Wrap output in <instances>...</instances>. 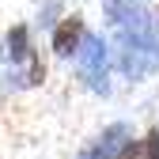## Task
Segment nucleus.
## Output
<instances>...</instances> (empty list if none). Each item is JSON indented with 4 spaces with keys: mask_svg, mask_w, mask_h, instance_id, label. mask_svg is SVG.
Wrapping results in <instances>:
<instances>
[{
    "mask_svg": "<svg viewBox=\"0 0 159 159\" xmlns=\"http://www.w3.org/2000/svg\"><path fill=\"white\" fill-rule=\"evenodd\" d=\"M121 136H125V125H114V129H106V133L98 136V140H95V144H91L84 155H80V159H114V155H117V148L125 144Z\"/></svg>",
    "mask_w": 159,
    "mask_h": 159,
    "instance_id": "1",
    "label": "nucleus"
},
{
    "mask_svg": "<svg viewBox=\"0 0 159 159\" xmlns=\"http://www.w3.org/2000/svg\"><path fill=\"white\" fill-rule=\"evenodd\" d=\"M80 34H84V23H80L76 15L65 19V23L57 27V34H53V49H57V53H72L76 42H80Z\"/></svg>",
    "mask_w": 159,
    "mask_h": 159,
    "instance_id": "2",
    "label": "nucleus"
},
{
    "mask_svg": "<svg viewBox=\"0 0 159 159\" xmlns=\"http://www.w3.org/2000/svg\"><path fill=\"white\" fill-rule=\"evenodd\" d=\"M114 159H144V144H140V140H125L121 148H117Z\"/></svg>",
    "mask_w": 159,
    "mask_h": 159,
    "instance_id": "3",
    "label": "nucleus"
},
{
    "mask_svg": "<svg viewBox=\"0 0 159 159\" xmlns=\"http://www.w3.org/2000/svg\"><path fill=\"white\" fill-rule=\"evenodd\" d=\"M140 144H144V159H159V129H152Z\"/></svg>",
    "mask_w": 159,
    "mask_h": 159,
    "instance_id": "4",
    "label": "nucleus"
}]
</instances>
